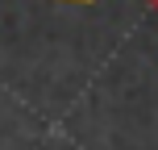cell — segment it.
I'll use <instances>...</instances> for the list:
<instances>
[{"instance_id":"cell-2","label":"cell","mask_w":158,"mask_h":150,"mask_svg":"<svg viewBox=\"0 0 158 150\" xmlns=\"http://www.w3.org/2000/svg\"><path fill=\"white\" fill-rule=\"evenodd\" d=\"M71 4H92V0H71Z\"/></svg>"},{"instance_id":"cell-1","label":"cell","mask_w":158,"mask_h":150,"mask_svg":"<svg viewBox=\"0 0 158 150\" xmlns=\"http://www.w3.org/2000/svg\"><path fill=\"white\" fill-rule=\"evenodd\" d=\"M146 4H150V8H154V13H158V0H146Z\"/></svg>"}]
</instances>
